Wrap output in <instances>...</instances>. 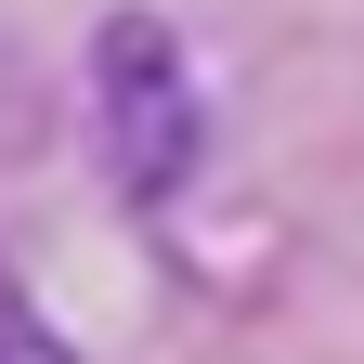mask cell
<instances>
[{"label":"cell","mask_w":364,"mask_h":364,"mask_svg":"<svg viewBox=\"0 0 364 364\" xmlns=\"http://www.w3.org/2000/svg\"><path fill=\"white\" fill-rule=\"evenodd\" d=\"M91 144H105V182L144 221L182 208V182L208 156V78H196L169 14H105L91 26Z\"/></svg>","instance_id":"cell-1"},{"label":"cell","mask_w":364,"mask_h":364,"mask_svg":"<svg viewBox=\"0 0 364 364\" xmlns=\"http://www.w3.org/2000/svg\"><path fill=\"white\" fill-rule=\"evenodd\" d=\"M0 364H78V351H65L53 326H39V299L14 287V260H0Z\"/></svg>","instance_id":"cell-2"}]
</instances>
